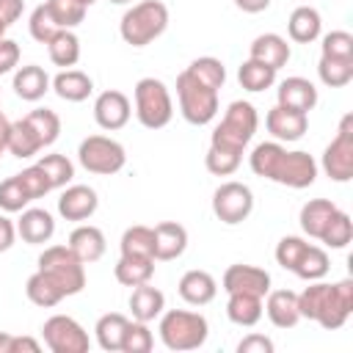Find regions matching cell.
I'll use <instances>...</instances> for the list:
<instances>
[{
  "label": "cell",
  "instance_id": "obj_40",
  "mask_svg": "<svg viewBox=\"0 0 353 353\" xmlns=\"http://www.w3.org/2000/svg\"><path fill=\"white\" fill-rule=\"evenodd\" d=\"M121 254H135V256H154V232L149 226H130L121 234Z\"/></svg>",
  "mask_w": 353,
  "mask_h": 353
},
{
  "label": "cell",
  "instance_id": "obj_26",
  "mask_svg": "<svg viewBox=\"0 0 353 353\" xmlns=\"http://www.w3.org/2000/svg\"><path fill=\"white\" fill-rule=\"evenodd\" d=\"M50 83H52L50 74H47L41 66H36V63L19 66L17 74H14V91H17V97L25 99V102L41 99V97L50 91Z\"/></svg>",
  "mask_w": 353,
  "mask_h": 353
},
{
  "label": "cell",
  "instance_id": "obj_52",
  "mask_svg": "<svg viewBox=\"0 0 353 353\" xmlns=\"http://www.w3.org/2000/svg\"><path fill=\"white\" fill-rule=\"evenodd\" d=\"M237 353H273V342L265 334H248L240 339Z\"/></svg>",
  "mask_w": 353,
  "mask_h": 353
},
{
  "label": "cell",
  "instance_id": "obj_32",
  "mask_svg": "<svg viewBox=\"0 0 353 353\" xmlns=\"http://www.w3.org/2000/svg\"><path fill=\"white\" fill-rule=\"evenodd\" d=\"M25 292H28L30 303H36V306H41V309L58 306V303L66 298V295L61 292V287H58L47 273H41V270H36V273L25 281Z\"/></svg>",
  "mask_w": 353,
  "mask_h": 353
},
{
  "label": "cell",
  "instance_id": "obj_47",
  "mask_svg": "<svg viewBox=\"0 0 353 353\" xmlns=\"http://www.w3.org/2000/svg\"><path fill=\"white\" fill-rule=\"evenodd\" d=\"M47 8L63 30H72L85 19V6L80 0H47Z\"/></svg>",
  "mask_w": 353,
  "mask_h": 353
},
{
  "label": "cell",
  "instance_id": "obj_34",
  "mask_svg": "<svg viewBox=\"0 0 353 353\" xmlns=\"http://www.w3.org/2000/svg\"><path fill=\"white\" fill-rule=\"evenodd\" d=\"M237 80H240V85H243L245 91H254V94H256V91H265V88H270V85L276 83V69L265 66L262 61L248 58V61L240 63Z\"/></svg>",
  "mask_w": 353,
  "mask_h": 353
},
{
  "label": "cell",
  "instance_id": "obj_18",
  "mask_svg": "<svg viewBox=\"0 0 353 353\" xmlns=\"http://www.w3.org/2000/svg\"><path fill=\"white\" fill-rule=\"evenodd\" d=\"M154 262H168L185 254L188 248V229L176 221H163L154 229Z\"/></svg>",
  "mask_w": 353,
  "mask_h": 353
},
{
  "label": "cell",
  "instance_id": "obj_56",
  "mask_svg": "<svg viewBox=\"0 0 353 353\" xmlns=\"http://www.w3.org/2000/svg\"><path fill=\"white\" fill-rule=\"evenodd\" d=\"M41 345L30 336H11V353H39Z\"/></svg>",
  "mask_w": 353,
  "mask_h": 353
},
{
  "label": "cell",
  "instance_id": "obj_6",
  "mask_svg": "<svg viewBox=\"0 0 353 353\" xmlns=\"http://www.w3.org/2000/svg\"><path fill=\"white\" fill-rule=\"evenodd\" d=\"M39 270L47 273L63 295H77L85 287V265L74 256L69 245H50L39 256Z\"/></svg>",
  "mask_w": 353,
  "mask_h": 353
},
{
  "label": "cell",
  "instance_id": "obj_37",
  "mask_svg": "<svg viewBox=\"0 0 353 353\" xmlns=\"http://www.w3.org/2000/svg\"><path fill=\"white\" fill-rule=\"evenodd\" d=\"M328 268H331V259H328V254L320 248V245H306V251H303V256L298 259V265H295V276L298 279H303V281H317V279H323L325 273H328Z\"/></svg>",
  "mask_w": 353,
  "mask_h": 353
},
{
  "label": "cell",
  "instance_id": "obj_27",
  "mask_svg": "<svg viewBox=\"0 0 353 353\" xmlns=\"http://www.w3.org/2000/svg\"><path fill=\"white\" fill-rule=\"evenodd\" d=\"M50 85L66 102H83L94 91V80L85 72H80V69H63V72H58Z\"/></svg>",
  "mask_w": 353,
  "mask_h": 353
},
{
  "label": "cell",
  "instance_id": "obj_45",
  "mask_svg": "<svg viewBox=\"0 0 353 353\" xmlns=\"http://www.w3.org/2000/svg\"><path fill=\"white\" fill-rule=\"evenodd\" d=\"M281 152H284V146H281L279 141H265V143L254 146L251 160H248V163H251V171H254L256 176L270 179V174H273V168H276V163H279Z\"/></svg>",
  "mask_w": 353,
  "mask_h": 353
},
{
  "label": "cell",
  "instance_id": "obj_49",
  "mask_svg": "<svg viewBox=\"0 0 353 353\" xmlns=\"http://www.w3.org/2000/svg\"><path fill=\"white\" fill-rule=\"evenodd\" d=\"M320 55L353 61V36L347 30H331V33H325L323 36V44H320Z\"/></svg>",
  "mask_w": 353,
  "mask_h": 353
},
{
  "label": "cell",
  "instance_id": "obj_35",
  "mask_svg": "<svg viewBox=\"0 0 353 353\" xmlns=\"http://www.w3.org/2000/svg\"><path fill=\"white\" fill-rule=\"evenodd\" d=\"M25 121L33 127V132H36V138H39L41 146L55 143L58 135H61V119H58V113L50 110V108H36V110H30V113L25 116Z\"/></svg>",
  "mask_w": 353,
  "mask_h": 353
},
{
  "label": "cell",
  "instance_id": "obj_51",
  "mask_svg": "<svg viewBox=\"0 0 353 353\" xmlns=\"http://www.w3.org/2000/svg\"><path fill=\"white\" fill-rule=\"evenodd\" d=\"M17 179L22 182L25 193L30 196V201H33V199H41V196H47V193L52 190L50 182H47V176H44V171H41L39 165H28V168H22V171L17 174Z\"/></svg>",
  "mask_w": 353,
  "mask_h": 353
},
{
  "label": "cell",
  "instance_id": "obj_53",
  "mask_svg": "<svg viewBox=\"0 0 353 353\" xmlns=\"http://www.w3.org/2000/svg\"><path fill=\"white\" fill-rule=\"evenodd\" d=\"M19 63V44L14 39H0V74L11 72Z\"/></svg>",
  "mask_w": 353,
  "mask_h": 353
},
{
  "label": "cell",
  "instance_id": "obj_48",
  "mask_svg": "<svg viewBox=\"0 0 353 353\" xmlns=\"http://www.w3.org/2000/svg\"><path fill=\"white\" fill-rule=\"evenodd\" d=\"M28 201H30V196L25 193L22 182L17 179V174L0 182V207L6 212H22L28 207Z\"/></svg>",
  "mask_w": 353,
  "mask_h": 353
},
{
  "label": "cell",
  "instance_id": "obj_44",
  "mask_svg": "<svg viewBox=\"0 0 353 353\" xmlns=\"http://www.w3.org/2000/svg\"><path fill=\"white\" fill-rule=\"evenodd\" d=\"M188 72L193 74V77H199L204 85H210V88H223V83H226V69H223V63L218 61V58H212V55H201V58H196L190 66H188Z\"/></svg>",
  "mask_w": 353,
  "mask_h": 353
},
{
  "label": "cell",
  "instance_id": "obj_60",
  "mask_svg": "<svg viewBox=\"0 0 353 353\" xmlns=\"http://www.w3.org/2000/svg\"><path fill=\"white\" fill-rule=\"evenodd\" d=\"M110 3H116V6H127V3H132V0H110Z\"/></svg>",
  "mask_w": 353,
  "mask_h": 353
},
{
  "label": "cell",
  "instance_id": "obj_41",
  "mask_svg": "<svg viewBox=\"0 0 353 353\" xmlns=\"http://www.w3.org/2000/svg\"><path fill=\"white\" fill-rule=\"evenodd\" d=\"M240 160H243V152H234V149H223V146H212L207 149V157H204V165L210 174L215 176H229L240 168Z\"/></svg>",
  "mask_w": 353,
  "mask_h": 353
},
{
  "label": "cell",
  "instance_id": "obj_58",
  "mask_svg": "<svg viewBox=\"0 0 353 353\" xmlns=\"http://www.w3.org/2000/svg\"><path fill=\"white\" fill-rule=\"evenodd\" d=\"M8 132H11V121L0 110V157H3V152H8Z\"/></svg>",
  "mask_w": 353,
  "mask_h": 353
},
{
  "label": "cell",
  "instance_id": "obj_9",
  "mask_svg": "<svg viewBox=\"0 0 353 353\" xmlns=\"http://www.w3.org/2000/svg\"><path fill=\"white\" fill-rule=\"evenodd\" d=\"M41 336L52 353H85L91 347L85 328L69 314H52L50 320H44Z\"/></svg>",
  "mask_w": 353,
  "mask_h": 353
},
{
  "label": "cell",
  "instance_id": "obj_36",
  "mask_svg": "<svg viewBox=\"0 0 353 353\" xmlns=\"http://www.w3.org/2000/svg\"><path fill=\"white\" fill-rule=\"evenodd\" d=\"M47 50H50V61H52L55 66L69 69V66H74V63L80 61V39H77L72 30H61V33L47 44Z\"/></svg>",
  "mask_w": 353,
  "mask_h": 353
},
{
  "label": "cell",
  "instance_id": "obj_25",
  "mask_svg": "<svg viewBox=\"0 0 353 353\" xmlns=\"http://www.w3.org/2000/svg\"><path fill=\"white\" fill-rule=\"evenodd\" d=\"M113 276L119 284L124 287H138V284H146L152 281L154 276V256H135V254H121L116 268H113Z\"/></svg>",
  "mask_w": 353,
  "mask_h": 353
},
{
  "label": "cell",
  "instance_id": "obj_50",
  "mask_svg": "<svg viewBox=\"0 0 353 353\" xmlns=\"http://www.w3.org/2000/svg\"><path fill=\"white\" fill-rule=\"evenodd\" d=\"M306 245H309V243H306L303 237H295V234L281 237L279 245H276V262H279L284 270H295V265H298V259L303 256Z\"/></svg>",
  "mask_w": 353,
  "mask_h": 353
},
{
  "label": "cell",
  "instance_id": "obj_17",
  "mask_svg": "<svg viewBox=\"0 0 353 353\" xmlns=\"http://www.w3.org/2000/svg\"><path fill=\"white\" fill-rule=\"evenodd\" d=\"M276 97H279L276 105L290 108V110H301V113H309L317 105V88L306 77H287V80H281L279 88H276Z\"/></svg>",
  "mask_w": 353,
  "mask_h": 353
},
{
  "label": "cell",
  "instance_id": "obj_43",
  "mask_svg": "<svg viewBox=\"0 0 353 353\" xmlns=\"http://www.w3.org/2000/svg\"><path fill=\"white\" fill-rule=\"evenodd\" d=\"M30 36L39 41V44H50L63 28L55 22V17L50 14V8H47V3H41V6H36L33 11H30Z\"/></svg>",
  "mask_w": 353,
  "mask_h": 353
},
{
  "label": "cell",
  "instance_id": "obj_42",
  "mask_svg": "<svg viewBox=\"0 0 353 353\" xmlns=\"http://www.w3.org/2000/svg\"><path fill=\"white\" fill-rule=\"evenodd\" d=\"M350 237H353V221H350L347 212L336 210V212L331 215V221L325 223L320 240H323L328 248H345V245L350 243Z\"/></svg>",
  "mask_w": 353,
  "mask_h": 353
},
{
  "label": "cell",
  "instance_id": "obj_3",
  "mask_svg": "<svg viewBox=\"0 0 353 353\" xmlns=\"http://www.w3.org/2000/svg\"><path fill=\"white\" fill-rule=\"evenodd\" d=\"M259 127V116H256V108L251 102H232L221 119V124L212 130V138L210 143L212 146H223V149H234V152H243L248 146V141L254 138Z\"/></svg>",
  "mask_w": 353,
  "mask_h": 353
},
{
  "label": "cell",
  "instance_id": "obj_55",
  "mask_svg": "<svg viewBox=\"0 0 353 353\" xmlns=\"http://www.w3.org/2000/svg\"><path fill=\"white\" fill-rule=\"evenodd\" d=\"M14 240H17V223L11 218L0 215V254L8 251L14 245Z\"/></svg>",
  "mask_w": 353,
  "mask_h": 353
},
{
  "label": "cell",
  "instance_id": "obj_23",
  "mask_svg": "<svg viewBox=\"0 0 353 353\" xmlns=\"http://www.w3.org/2000/svg\"><path fill=\"white\" fill-rule=\"evenodd\" d=\"M248 58L262 61L265 66H270V69L279 72V69L287 66V61H290V44H287V39H281L279 33H262V36H256V39L251 41Z\"/></svg>",
  "mask_w": 353,
  "mask_h": 353
},
{
  "label": "cell",
  "instance_id": "obj_11",
  "mask_svg": "<svg viewBox=\"0 0 353 353\" xmlns=\"http://www.w3.org/2000/svg\"><path fill=\"white\" fill-rule=\"evenodd\" d=\"M350 312H353V281L342 279V281L325 287V295H323L314 323H320L325 331H336L347 323Z\"/></svg>",
  "mask_w": 353,
  "mask_h": 353
},
{
  "label": "cell",
  "instance_id": "obj_29",
  "mask_svg": "<svg viewBox=\"0 0 353 353\" xmlns=\"http://www.w3.org/2000/svg\"><path fill=\"white\" fill-rule=\"evenodd\" d=\"M262 298L259 295H248V292H229V301H226V317L234 323V325H243V328H251L262 320Z\"/></svg>",
  "mask_w": 353,
  "mask_h": 353
},
{
  "label": "cell",
  "instance_id": "obj_54",
  "mask_svg": "<svg viewBox=\"0 0 353 353\" xmlns=\"http://www.w3.org/2000/svg\"><path fill=\"white\" fill-rule=\"evenodd\" d=\"M22 8H25V0H0V25L11 28L22 17Z\"/></svg>",
  "mask_w": 353,
  "mask_h": 353
},
{
  "label": "cell",
  "instance_id": "obj_33",
  "mask_svg": "<svg viewBox=\"0 0 353 353\" xmlns=\"http://www.w3.org/2000/svg\"><path fill=\"white\" fill-rule=\"evenodd\" d=\"M41 149H44V146L39 143V138H36L33 127H30L25 119L11 121V132H8V152H11L14 157H19V160H25V157H36Z\"/></svg>",
  "mask_w": 353,
  "mask_h": 353
},
{
  "label": "cell",
  "instance_id": "obj_13",
  "mask_svg": "<svg viewBox=\"0 0 353 353\" xmlns=\"http://www.w3.org/2000/svg\"><path fill=\"white\" fill-rule=\"evenodd\" d=\"M226 295L229 292H248V295H259L265 298L270 290V273L256 268V265H229L223 279H221Z\"/></svg>",
  "mask_w": 353,
  "mask_h": 353
},
{
  "label": "cell",
  "instance_id": "obj_10",
  "mask_svg": "<svg viewBox=\"0 0 353 353\" xmlns=\"http://www.w3.org/2000/svg\"><path fill=\"white\" fill-rule=\"evenodd\" d=\"M251 210H254V193L243 182H223L212 193V212L226 226L243 223L251 215Z\"/></svg>",
  "mask_w": 353,
  "mask_h": 353
},
{
  "label": "cell",
  "instance_id": "obj_4",
  "mask_svg": "<svg viewBox=\"0 0 353 353\" xmlns=\"http://www.w3.org/2000/svg\"><path fill=\"white\" fill-rule=\"evenodd\" d=\"M176 99H179V110L188 124H196V127L210 124L218 113V91L204 85L188 69L176 74Z\"/></svg>",
  "mask_w": 353,
  "mask_h": 353
},
{
  "label": "cell",
  "instance_id": "obj_38",
  "mask_svg": "<svg viewBox=\"0 0 353 353\" xmlns=\"http://www.w3.org/2000/svg\"><path fill=\"white\" fill-rule=\"evenodd\" d=\"M317 74H320V80H323L328 88H342V85H347V83L353 80V61L320 55Z\"/></svg>",
  "mask_w": 353,
  "mask_h": 353
},
{
  "label": "cell",
  "instance_id": "obj_46",
  "mask_svg": "<svg viewBox=\"0 0 353 353\" xmlns=\"http://www.w3.org/2000/svg\"><path fill=\"white\" fill-rule=\"evenodd\" d=\"M154 345V336L149 331V323L141 320H130L124 339H121V353H149Z\"/></svg>",
  "mask_w": 353,
  "mask_h": 353
},
{
  "label": "cell",
  "instance_id": "obj_39",
  "mask_svg": "<svg viewBox=\"0 0 353 353\" xmlns=\"http://www.w3.org/2000/svg\"><path fill=\"white\" fill-rule=\"evenodd\" d=\"M36 165L44 171V176H47L52 190L55 188H66L72 182V176H74V165H72V160L66 154H44Z\"/></svg>",
  "mask_w": 353,
  "mask_h": 353
},
{
  "label": "cell",
  "instance_id": "obj_22",
  "mask_svg": "<svg viewBox=\"0 0 353 353\" xmlns=\"http://www.w3.org/2000/svg\"><path fill=\"white\" fill-rule=\"evenodd\" d=\"M176 290H179V298H182L185 303H190V306H204V303H210V301L215 298L218 281H215L207 270H188V273L179 279Z\"/></svg>",
  "mask_w": 353,
  "mask_h": 353
},
{
  "label": "cell",
  "instance_id": "obj_59",
  "mask_svg": "<svg viewBox=\"0 0 353 353\" xmlns=\"http://www.w3.org/2000/svg\"><path fill=\"white\" fill-rule=\"evenodd\" d=\"M11 336H14V334L0 331V353H11Z\"/></svg>",
  "mask_w": 353,
  "mask_h": 353
},
{
  "label": "cell",
  "instance_id": "obj_61",
  "mask_svg": "<svg viewBox=\"0 0 353 353\" xmlns=\"http://www.w3.org/2000/svg\"><path fill=\"white\" fill-rule=\"evenodd\" d=\"M80 3H83V6H85V8H88V6H94V3H97V0H80Z\"/></svg>",
  "mask_w": 353,
  "mask_h": 353
},
{
  "label": "cell",
  "instance_id": "obj_30",
  "mask_svg": "<svg viewBox=\"0 0 353 353\" xmlns=\"http://www.w3.org/2000/svg\"><path fill=\"white\" fill-rule=\"evenodd\" d=\"M336 210H339V207H336L331 199H312V201H306V204L301 207V229H303L309 237H317V240H320L325 223L331 221V215H334Z\"/></svg>",
  "mask_w": 353,
  "mask_h": 353
},
{
  "label": "cell",
  "instance_id": "obj_7",
  "mask_svg": "<svg viewBox=\"0 0 353 353\" xmlns=\"http://www.w3.org/2000/svg\"><path fill=\"white\" fill-rule=\"evenodd\" d=\"M77 160L85 171L99 174V176H110V174L124 168L127 152L119 141H113L108 135H88L77 149Z\"/></svg>",
  "mask_w": 353,
  "mask_h": 353
},
{
  "label": "cell",
  "instance_id": "obj_57",
  "mask_svg": "<svg viewBox=\"0 0 353 353\" xmlns=\"http://www.w3.org/2000/svg\"><path fill=\"white\" fill-rule=\"evenodd\" d=\"M234 6L240 11H245V14H259V11H265L270 6V0H234Z\"/></svg>",
  "mask_w": 353,
  "mask_h": 353
},
{
  "label": "cell",
  "instance_id": "obj_5",
  "mask_svg": "<svg viewBox=\"0 0 353 353\" xmlns=\"http://www.w3.org/2000/svg\"><path fill=\"white\" fill-rule=\"evenodd\" d=\"M135 116L146 130H160L174 116V102L163 80L157 77H141L135 83Z\"/></svg>",
  "mask_w": 353,
  "mask_h": 353
},
{
  "label": "cell",
  "instance_id": "obj_8",
  "mask_svg": "<svg viewBox=\"0 0 353 353\" xmlns=\"http://www.w3.org/2000/svg\"><path fill=\"white\" fill-rule=\"evenodd\" d=\"M323 171L334 182H347L353 176V113H345L334 141L323 152Z\"/></svg>",
  "mask_w": 353,
  "mask_h": 353
},
{
  "label": "cell",
  "instance_id": "obj_2",
  "mask_svg": "<svg viewBox=\"0 0 353 353\" xmlns=\"http://www.w3.org/2000/svg\"><path fill=\"white\" fill-rule=\"evenodd\" d=\"M160 339L168 350H196L207 342L210 325L207 317L199 312H188V309H171L160 317Z\"/></svg>",
  "mask_w": 353,
  "mask_h": 353
},
{
  "label": "cell",
  "instance_id": "obj_12",
  "mask_svg": "<svg viewBox=\"0 0 353 353\" xmlns=\"http://www.w3.org/2000/svg\"><path fill=\"white\" fill-rule=\"evenodd\" d=\"M270 179L279 182V185L303 190V188L314 185V179H317V163H314V157L309 152H301V149L287 152L284 149L281 157H279V163H276V168H273V174H270Z\"/></svg>",
  "mask_w": 353,
  "mask_h": 353
},
{
  "label": "cell",
  "instance_id": "obj_21",
  "mask_svg": "<svg viewBox=\"0 0 353 353\" xmlns=\"http://www.w3.org/2000/svg\"><path fill=\"white\" fill-rule=\"evenodd\" d=\"M69 248L74 251V256H77L83 265H91V262L102 259L108 243H105V234H102L99 226L85 223V226H77V229L69 234Z\"/></svg>",
  "mask_w": 353,
  "mask_h": 353
},
{
  "label": "cell",
  "instance_id": "obj_14",
  "mask_svg": "<svg viewBox=\"0 0 353 353\" xmlns=\"http://www.w3.org/2000/svg\"><path fill=\"white\" fill-rule=\"evenodd\" d=\"M130 113H132V108H130L127 94H121L116 88L102 91L97 97V102H94V119H97V124L102 130H110V132L113 130H121L130 121Z\"/></svg>",
  "mask_w": 353,
  "mask_h": 353
},
{
  "label": "cell",
  "instance_id": "obj_19",
  "mask_svg": "<svg viewBox=\"0 0 353 353\" xmlns=\"http://www.w3.org/2000/svg\"><path fill=\"white\" fill-rule=\"evenodd\" d=\"M17 234L28 243V245H41L50 243V237L55 234V221L47 210L41 207H28L22 210V218L17 221Z\"/></svg>",
  "mask_w": 353,
  "mask_h": 353
},
{
  "label": "cell",
  "instance_id": "obj_20",
  "mask_svg": "<svg viewBox=\"0 0 353 353\" xmlns=\"http://www.w3.org/2000/svg\"><path fill=\"white\" fill-rule=\"evenodd\" d=\"M262 309L268 312V317H270V323L276 328H292L301 320L298 292H292V290H268Z\"/></svg>",
  "mask_w": 353,
  "mask_h": 353
},
{
  "label": "cell",
  "instance_id": "obj_28",
  "mask_svg": "<svg viewBox=\"0 0 353 353\" xmlns=\"http://www.w3.org/2000/svg\"><path fill=\"white\" fill-rule=\"evenodd\" d=\"M320 28H323V19H320V11L312 8V6H298L290 19H287V33L292 41L298 44H312L317 36H320Z\"/></svg>",
  "mask_w": 353,
  "mask_h": 353
},
{
  "label": "cell",
  "instance_id": "obj_1",
  "mask_svg": "<svg viewBox=\"0 0 353 353\" xmlns=\"http://www.w3.org/2000/svg\"><path fill=\"white\" fill-rule=\"evenodd\" d=\"M168 28V8L160 0H141L132 8L124 11L121 22H119V33L127 44L132 47H146L152 44L157 36H163V30Z\"/></svg>",
  "mask_w": 353,
  "mask_h": 353
},
{
  "label": "cell",
  "instance_id": "obj_15",
  "mask_svg": "<svg viewBox=\"0 0 353 353\" xmlns=\"http://www.w3.org/2000/svg\"><path fill=\"white\" fill-rule=\"evenodd\" d=\"M265 127L276 141H298L309 130V113L290 110V108H270L265 116Z\"/></svg>",
  "mask_w": 353,
  "mask_h": 353
},
{
  "label": "cell",
  "instance_id": "obj_24",
  "mask_svg": "<svg viewBox=\"0 0 353 353\" xmlns=\"http://www.w3.org/2000/svg\"><path fill=\"white\" fill-rule=\"evenodd\" d=\"M163 309H165V295H163L157 287H152L149 281L132 287V295H130V312H132V320L152 323L154 317L163 314Z\"/></svg>",
  "mask_w": 353,
  "mask_h": 353
},
{
  "label": "cell",
  "instance_id": "obj_62",
  "mask_svg": "<svg viewBox=\"0 0 353 353\" xmlns=\"http://www.w3.org/2000/svg\"><path fill=\"white\" fill-rule=\"evenodd\" d=\"M6 30H8V28H3V25H0V39H6Z\"/></svg>",
  "mask_w": 353,
  "mask_h": 353
},
{
  "label": "cell",
  "instance_id": "obj_16",
  "mask_svg": "<svg viewBox=\"0 0 353 353\" xmlns=\"http://www.w3.org/2000/svg\"><path fill=\"white\" fill-rule=\"evenodd\" d=\"M97 207H99L97 190L88 185H69L58 199V212L66 221H85L97 212Z\"/></svg>",
  "mask_w": 353,
  "mask_h": 353
},
{
  "label": "cell",
  "instance_id": "obj_31",
  "mask_svg": "<svg viewBox=\"0 0 353 353\" xmlns=\"http://www.w3.org/2000/svg\"><path fill=\"white\" fill-rule=\"evenodd\" d=\"M127 323H130V320H127L121 312H108V314H102V317L97 320V325H94L99 347L108 350V353L121 350V339H124Z\"/></svg>",
  "mask_w": 353,
  "mask_h": 353
}]
</instances>
